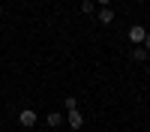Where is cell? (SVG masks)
<instances>
[{"label":"cell","mask_w":150,"mask_h":132,"mask_svg":"<svg viewBox=\"0 0 150 132\" xmlns=\"http://www.w3.org/2000/svg\"><path fill=\"white\" fill-rule=\"evenodd\" d=\"M0 18H3V6H0Z\"/></svg>","instance_id":"cell-11"},{"label":"cell","mask_w":150,"mask_h":132,"mask_svg":"<svg viewBox=\"0 0 150 132\" xmlns=\"http://www.w3.org/2000/svg\"><path fill=\"white\" fill-rule=\"evenodd\" d=\"M126 36H129V42H135V45H144V36H147V30L141 27V24H132Z\"/></svg>","instance_id":"cell-1"},{"label":"cell","mask_w":150,"mask_h":132,"mask_svg":"<svg viewBox=\"0 0 150 132\" xmlns=\"http://www.w3.org/2000/svg\"><path fill=\"white\" fill-rule=\"evenodd\" d=\"M63 123V114L60 111H48V126H60Z\"/></svg>","instance_id":"cell-5"},{"label":"cell","mask_w":150,"mask_h":132,"mask_svg":"<svg viewBox=\"0 0 150 132\" xmlns=\"http://www.w3.org/2000/svg\"><path fill=\"white\" fill-rule=\"evenodd\" d=\"M18 123L30 129V126L36 123V111H33V108H21V111H18Z\"/></svg>","instance_id":"cell-2"},{"label":"cell","mask_w":150,"mask_h":132,"mask_svg":"<svg viewBox=\"0 0 150 132\" xmlns=\"http://www.w3.org/2000/svg\"><path fill=\"white\" fill-rule=\"evenodd\" d=\"M81 12H84V15H93V12H96V3H93V0H84V3H81Z\"/></svg>","instance_id":"cell-7"},{"label":"cell","mask_w":150,"mask_h":132,"mask_svg":"<svg viewBox=\"0 0 150 132\" xmlns=\"http://www.w3.org/2000/svg\"><path fill=\"white\" fill-rule=\"evenodd\" d=\"M132 60H138V63H144V60H147V48H144V45H138V48L132 51Z\"/></svg>","instance_id":"cell-6"},{"label":"cell","mask_w":150,"mask_h":132,"mask_svg":"<svg viewBox=\"0 0 150 132\" xmlns=\"http://www.w3.org/2000/svg\"><path fill=\"white\" fill-rule=\"evenodd\" d=\"M63 105H66V111H72V108H78V102H75V96H66V99H63Z\"/></svg>","instance_id":"cell-8"},{"label":"cell","mask_w":150,"mask_h":132,"mask_svg":"<svg viewBox=\"0 0 150 132\" xmlns=\"http://www.w3.org/2000/svg\"><path fill=\"white\" fill-rule=\"evenodd\" d=\"M96 3H99V6H102V9H105V6H108V3H111V0H96Z\"/></svg>","instance_id":"cell-10"},{"label":"cell","mask_w":150,"mask_h":132,"mask_svg":"<svg viewBox=\"0 0 150 132\" xmlns=\"http://www.w3.org/2000/svg\"><path fill=\"white\" fill-rule=\"evenodd\" d=\"M144 48H147V51H150V33L144 36Z\"/></svg>","instance_id":"cell-9"},{"label":"cell","mask_w":150,"mask_h":132,"mask_svg":"<svg viewBox=\"0 0 150 132\" xmlns=\"http://www.w3.org/2000/svg\"><path fill=\"white\" fill-rule=\"evenodd\" d=\"M66 120H69V126H72V129H81V126H84V114L78 111V108L66 111Z\"/></svg>","instance_id":"cell-3"},{"label":"cell","mask_w":150,"mask_h":132,"mask_svg":"<svg viewBox=\"0 0 150 132\" xmlns=\"http://www.w3.org/2000/svg\"><path fill=\"white\" fill-rule=\"evenodd\" d=\"M96 15H99V21H102V24H111V21H114V9H108V6H105V9H99Z\"/></svg>","instance_id":"cell-4"}]
</instances>
